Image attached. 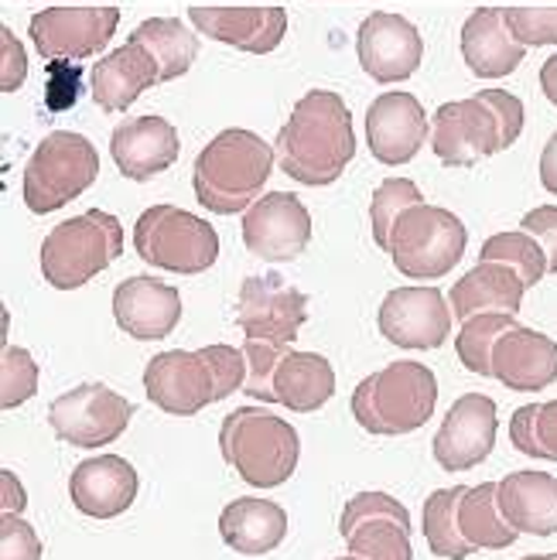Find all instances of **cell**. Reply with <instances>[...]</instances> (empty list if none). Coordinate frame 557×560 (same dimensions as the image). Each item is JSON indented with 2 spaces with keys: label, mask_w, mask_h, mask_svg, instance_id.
<instances>
[{
  "label": "cell",
  "mask_w": 557,
  "mask_h": 560,
  "mask_svg": "<svg viewBox=\"0 0 557 560\" xmlns=\"http://www.w3.org/2000/svg\"><path fill=\"white\" fill-rule=\"evenodd\" d=\"M356 55L363 72L390 86V82H404L417 72L425 59V42L417 35V27L390 11H373L363 24H359L356 35Z\"/></svg>",
  "instance_id": "9a60e30c"
},
{
  "label": "cell",
  "mask_w": 557,
  "mask_h": 560,
  "mask_svg": "<svg viewBox=\"0 0 557 560\" xmlns=\"http://www.w3.org/2000/svg\"><path fill=\"white\" fill-rule=\"evenodd\" d=\"M557 553H537V557H523V560H554Z\"/></svg>",
  "instance_id": "f907efd6"
},
{
  "label": "cell",
  "mask_w": 557,
  "mask_h": 560,
  "mask_svg": "<svg viewBox=\"0 0 557 560\" xmlns=\"http://www.w3.org/2000/svg\"><path fill=\"white\" fill-rule=\"evenodd\" d=\"M120 8H45L27 24L35 48L48 62H82L100 55L117 35Z\"/></svg>",
  "instance_id": "8fae6325"
},
{
  "label": "cell",
  "mask_w": 557,
  "mask_h": 560,
  "mask_svg": "<svg viewBox=\"0 0 557 560\" xmlns=\"http://www.w3.org/2000/svg\"><path fill=\"white\" fill-rule=\"evenodd\" d=\"M465 246L468 230L455 212L417 202L397 215L394 230H390L386 254L410 280H441L459 267Z\"/></svg>",
  "instance_id": "52a82bcc"
},
{
  "label": "cell",
  "mask_w": 557,
  "mask_h": 560,
  "mask_svg": "<svg viewBox=\"0 0 557 560\" xmlns=\"http://www.w3.org/2000/svg\"><path fill=\"white\" fill-rule=\"evenodd\" d=\"M523 233L541 240L547 249V273H557V206H537L534 212L523 215Z\"/></svg>",
  "instance_id": "7bdbcfd3"
},
{
  "label": "cell",
  "mask_w": 557,
  "mask_h": 560,
  "mask_svg": "<svg viewBox=\"0 0 557 560\" xmlns=\"http://www.w3.org/2000/svg\"><path fill=\"white\" fill-rule=\"evenodd\" d=\"M507 32L523 45H557V8H499Z\"/></svg>",
  "instance_id": "ab89813d"
},
{
  "label": "cell",
  "mask_w": 557,
  "mask_h": 560,
  "mask_svg": "<svg viewBox=\"0 0 557 560\" xmlns=\"http://www.w3.org/2000/svg\"><path fill=\"white\" fill-rule=\"evenodd\" d=\"M199 352L209 359V366L216 373V404L227 400L230 394H236V389H243V383H246V355H243V349L206 346Z\"/></svg>",
  "instance_id": "60d3db41"
},
{
  "label": "cell",
  "mask_w": 557,
  "mask_h": 560,
  "mask_svg": "<svg viewBox=\"0 0 557 560\" xmlns=\"http://www.w3.org/2000/svg\"><path fill=\"white\" fill-rule=\"evenodd\" d=\"M141 489L137 468L120 455H96L79 462L69 475V499L82 516L117 520L127 513Z\"/></svg>",
  "instance_id": "ffe728a7"
},
{
  "label": "cell",
  "mask_w": 557,
  "mask_h": 560,
  "mask_svg": "<svg viewBox=\"0 0 557 560\" xmlns=\"http://www.w3.org/2000/svg\"><path fill=\"white\" fill-rule=\"evenodd\" d=\"M291 346H274V342H260V339H246L243 342V355H246V383L243 394L254 397L260 404H274V373L277 362L288 355Z\"/></svg>",
  "instance_id": "74e56055"
},
{
  "label": "cell",
  "mask_w": 557,
  "mask_h": 560,
  "mask_svg": "<svg viewBox=\"0 0 557 560\" xmlns=\"http://www.w3.org/2000/svg\"><path fill=\"white\" fill-rule=\"evenodd\" d=\"M109 154H114L120 175L130 182H151L154 175L169 172L182 154L178 130L164 117H137L124 120L109 133Z\"/></svg>",
  "instance_id": "44dd1931"
},
{
  "label": "cell",
  "mask_w": 557,
  "mask_h": 560,
  "mask_svg": "<svg viewBox=\"0 0 557 560\" xmlns=\"http://www.w3.org/2000/svg\"><path fill=\"white\" fill-rule=\"evenodd\" d=\"M554 560H557V557H554Z\"/></svg>",
  "instance_id": "db71d44e"
},
{
  "label": "cell",
  "mask_w": 557,
  "mask_h": 560,
  "mask_svg": "<svg viewBox=\"0 0 557 560\" xmlns=\"http://www.w3.org/2000/svg\"><path fill=\"white\" fill-rule=\"evenodd\" d=\"M428 140V114L410 93H383L367 109V144L386 167L407 164Z\"/></svg>",
  "instance_id": "ac0fdd59"
},
{
  "label": "cell",
  "mask_w": 557,
  "mask_h": 560,
  "mask_svg": "<svg viewBox=\"0 0 557 560\" xmlns=\"http://www.w3.org/2000/svg\"><path fill=\"white\" fill-rule=\"evenodd\" d=\"M510 328H517L513 315L503 312H489V315H476L462 322V331L455 335V352L459 362L476 376H492V349L499 342V335H507Z\"/></svg>",
  "instance_id": "d6a6232c"
},
{
  "label": "cell",
  "mask_w": 557,
  "mask_h": 560,
  "mask_svg": "<svg viewBox=\"0 0 557 560\" xmlns=\"http://www.w3.org/2000/svg\"><path fill=\"white\" fill-rule=\"evenodd\" d=\"M134 417V404L106 383H82L69 394L55 397L48 407V424L55 438L72 447L114 444Z\"/></svg>",
  "instance_id": "30bf717a"
},
{
  "label": "cell",
  "mask_w": 557,
  "mask_h": 560,
  "mask_svg": "<svg viewBox=\"0 0 557 560\" xmlns=\"http://www.w3.org/2000/svg\"><path fill=\"white\" fill-rule=\"evenodd\" d=\"M541 90L557 106V55H550V59L541 66Z\"/></svg>",
  "instance_id": "681fc988"
},
{
  "label": "cell",
  "mask_w": 557,
  "mask_h": 560,
  "mask_svg": "<svg viewBox=\"0 0 557 560\" xmlns=\"http://www.w3.org/2000/svg\"><path fill=\"white\" fill-rule=\"evenodd\" d=\"M452 318L438 288H397L380 304V335L401 349H438L449 342Z\"/></svg>",
  "instance_id": "5bb4252c"
},
{
  "label": "cell",
  "mask_w": 557,
  "mask_h": 560,
  "mask_svg": "<svg viewBox=\"0 0 557 560\" xmlns=\"http://www.w3.org/2000/svg\"><path fill=\"white\" fill-rule=\"evenodd\" d=\"M130 42L144 45L154 55V62L161 69V82L185 75L195 62V55H199V38H195L178 18H151L144 24H137Z\"/></svg>",
  "instance_id": "4dcf8cb0"
},
{
  "label": "cell",
  "mask_w": 557,
  "mask_h": 560,
  "mask_svg": "<svg viewBox=\"0 0 557 560\" xmlns=\"http://www.w3.org/2000/svg\"><path fill=\"white\" fill-rule=\"evenodd\" d=\"M499 431L496 400L486 394H465L452 404L449 417L441 420L434 434V462L444 471H465L476 468L492 455Z\"/></svg>",
  "instance_id": "e0dca14e"
},
{
  "label": "cell",
  "mask_w": 557,
  "mask_h": 560,
  "mask_svg": "<svg viewBox=\"0 0 557 560\" xmlns=\"http://www.w3.org/2000/svg\"><path fill=\"white\" fill-rule=\"evenodd\" d=\"M526 48L507 32L503 11L479 8L462 24V59L479 79H503L517 72Z\"/></svg>",
  "instance_id": "4316f807"
},
{
  "label": "cell",
  "mask_w": 557,
  "mask_h": 560,
  "mask_svg": "<svg viewBox=\"0 0 557 560\" xmlns=\"http://www.w3.org/2000/svg\"><path fill=\"white\" fill-rule=\"evenodd\" d=\"M468 486H455V489H438L425 499V523L421 534L428 540V550L434 557H449V560H465L468 553H476L462 534L459 526V502L465 495Z\"/></svg>",
  "instance_id": "1f68e13d"
},
{
  "label": "cell",
  "mask_w": 557,
  "mask_h": 560,
  "mask_svg": "<svg viewBox=\"0 0 557 560\" xmlns=\"http://www.w3.org/2000/svg\"><path fill=\"white\" fill-rule=\"evenodd\" d=\"M90 82H93V100L103 114H124L144 90L158 86L161 69L144 45L127 38V45L103 55V59L93 66Z\"/></svg>",
  "instance_id": "cb8c5ba5"
},
{
  "label": "cell",
  "mask_w": 557,
  "mask_h": 560,
  "mask_svg": "<svg viewBox=\"0 0 557 560\" xmlns=\"http://www.w3.org/2000/svg\"><path fill=\"white\" fill-rule=\"evenodd\" d=\"M349 553L363 560H414L410 529L397 520H367L346 537Z\"/></svg>",
  "instance_id": "e575fe53"
},
{
  "label": "cell",
  "mask_w": 557,
  "mask_h": 560,
  "mask_svg": "<svg viewBox=\"0 0 557 560\" xmlns=\"http://www.w3.org/2000/svg\"><path fill=\"white\" fill-rule=\"evenodd\" d=\"M534 413H537V404H526L510 417V441L526 458L534 455Z\"/></svg>",
  "instance_id": "bcb514c9"
},
{
  "label": "cell",
  "mask_w": 557,
  "mask_h": 560,
  "mask_svg": "<svg viewBox=\"0 0 557 560\" xmlns=\"http://www.w3.org/2000/svg\"><path fill=\"white\" fill-rule=\"evenodd\" d=\"M312 240V215L291 191H267L243 215V243L267 264H291Z\"/></svg>",
  "instance_id": "4fadbf2b"
},
{
  "label": "cell",
  "mask_w": 557,
  "mask_h": 560,
  "mask_svg": "<svg viewBox=\"0 0 557 560\" xmlns=\"http://www.w3.org/2000/svg\"><path fill=\"white\" fill-rule=\"evenodd\" d=\"M336 560H363V557H356V553H349V557H336Z\"/></svg>",
  "instance_id": "816d5d0a"
},
{
  "label": "cell",
  "mask_w": 557,
  "mask_h": 560,
  "mask_svg": "<svg viewBox=\"0 0 557 560\" xmlns=\"http://www.w3.org/2000/svg\"><path fill=\"white\" fill-rule=\"evenodd\" d=\"M144 394L172 417H192L216 404V373L202 352H161L144 370Z\"/></svg>",
  "instance_id": "2e32d148"
},
{
  "label": "cell",
  "mask_w": 557,
  "mask_h": 560,
  "mask_svg": "<svg viewBox=\"0 0 557 560\" xmlns=\"http://www.w3.org/2000/svg\"><path fill=\"white\" fill-rule=\"evenodd\" d=\"M0 560H42V540L18 513L0 516Z\"/></svg>",
  "instance_id": "b9f144b4"
},
{
  "label": "cell",
  "mask_w": 557,
  "mask_h": 560,
  "mask_svg": "<svg viewBox=\"0 0 557 560\" xmlns=\"http://www.w3.org/2000/svg\"><path fill=\"white\" fill-rule=\"evenodd\" d=\"M114 318L120 331H127L137 342L169 339L182 322V294L178 288L154 280L148 273H137L114 291Z\"/></svg>",
  "instance_id": "d6986e66"
},
{
  "label": "cell",
  "mask_w": 557,
  "mask_h": 560,
  "mask_svg": "<svg viewBox=\"0 0 557 560\" xmlns=\"http://www.w3.org/2000/svg\"><path fill=\"white\" fill-rule=\"evenodd\" d=\"M134 249L144 264L172 273H202L219 257V236L206 219L178 206H151L134 226Z\"/></svg>",
  "instance_id": "9c48e42d"
},
{
  "label": "cell",
  "mask_w": 557,
  "mask_h": 560,
  "mask_svg": "<svg viewBox=\"0 0 557 560\" xmlns=\"http://www.w3.org/2000/svg\"><path fill=\"white\" fill-rule=\"evenodd\" d=\"M188 21L199 27V35L250 55L274 51L288 35L285 8H188Z\"/></svg>",
  "instance_id": "603a6c76"
},
{
  "label": "cell",
  "mask_w": 557,
  "mask_h": 560,
  "mask_svg": "<svg viewBox=\"0 0 557 560\" xmlns=\"http://www.w3.org/2000/svg\"><path fill=\"white\" fill-rule=\"evenodd\" d=\"M492 376L513 394H537L557 383V342L537 328H510L492 349Z\"/></svg>",
  "instance_id": "7402d4cb"
},
{
  "label": "cell",
  "mask_w": 557,
  "mask_h": 560,
  "mask_svg": "<svg viewBox=\"0 0 557 560\" xmlns=\"http://www.w3.org/2000/svg\"><path fill=\"white\" fill-rule=\"evenodd\" d=\"M438 404V376L425 362H390L352 389L356 424L376 438L414 434L428 424Z\"/></svg>",
  "instance_id": "277c9868"
},
{
  "label": "cell",
  "mask_w": 557,
  "mask_h": 560,
  "mask_svg": "<svg viewBox=\"0 0 557 560\" xmlns=\"http://www.w3.org/2000/svg\"><path fill=\"white\" fill-rule=\"evenodd\" d=\"M479 260H496V264H510L526 288H537L541 280L547 277V249L541 246L537 236L531 233H496L483 243Z\"/></svg>",
  "instance_id": "836d02e7"
},
{
  "label": "cell",
  "mask_w": 557,
  "mask_h": 560,
  "mask_svg": "<svg viewBox=\"0 0 557 560\" xmlns=\"http://www.w3.org/2000/svg\"><path fill=\"white\" fill-rule=\"evenodd\" d=\"M274 154L288 178L309 188L339 182L356 154V133L346 100L328 90L304 93L294 103L281 133H277Z\"/></svg>",
  "instance_id": "6da1fadb"
},
{
  "label": "cell",
  "mask_w": 557,
  "mask_h": 560,
  "mask_svg": "<svg viewBox=\"0 0 557 560\" xmlns=\"http://www.w3.org/2000/svg\"><path fill=\"white\" fill-rule=\"evenodd\" d=\"M219 452L246 486L277 489L298 468L301 438L285 417H274L264 407H236L222 417Z\"/></svg>",
  "instance_id": "5b68a950"
},
{
  "label": "cell",
  "mask_w": 557,
  "mask_h": 560,
  "mask_svg": "<svg viewBox=\"0 0 557 560\" xmlns=\"http://www.w3.org/2000/svg\"><path fill=\"white\" fill-rule=\"evenodd\" d=\"M537 462H557V400L537 404L534 413V455Z\"/></svg>",
  "instance_id": "ee69618b"
},
{
  "label": "cell",
  "mask_w": 557,
  "mask_h": 560,
  "mask_svg": "<svg viewBox=\"0 0 557 560\" xmlns=\"http://www.w3.org/2000/svg\"><path fill=\"white\" fill-rule=\"evenodd\" d=\"M0 35H4V79H0V86H4V93H14L24 82L27 59H24V48L14 42L11 27H0Z\"/></svg>",
  "instance_id": "f6af8a7d"
},
{
  "label": "cell",
  "mask_w": 557,
  "mask_h": 560,
  "mask_svg": "<svg viewBox=\"0 0 557 560\" xmlns=\"http://www.w3.org/2000/svg\"><path fill=\"white\" fill-rule=\"evenodd\" d=\"M425 202L421 188H417L410 178H386L380 182V188L373 191V206H370V219H373V243L380 249H386L390 243V230H394L397 215L407 209V206H417Z\"/></svg>",
  "instance_id": "d590c367"
},
{
  "label": "cell",
  "mask_w": 557,
  "mask_h": 560,
  "mask_svg": "<svg viewBox=\"0 0 557 560\" xmlns=\"http://www.w3.org/2000/svg\"><path fill=\"white\" fill-rule=\"evenodd\" d=\"M541 185L557 195V130L550 133V140L544 144V154H541Z\"/></svg>",
  "instance_id": "7dc6e473"
},
{
  "label": "cell",
  "mask_w": 557,
  "mask_h": 560,
  "mask_svg": "<svg viewBox=\"0 0 557 560\" xmlns=\"http://www.w3.org/2000/svg\"><path fill=\"white\" fill-rule=\"evenodd\" d=\"M274 148L254 130H222L202 148L192 167V188L199 206L216 215L246 212L260 199L274 172Z\"/></svg>",
  "instance_id": "3957f363"
},
{
  "label": "cell",
  "mask_w": 557,
  "mask_h": 560,
  "mask_svg": "<svg viewBox=\"0 0 557 560\" xmlns=\"http://www.w3.org/2000/svg\"><path fill=\"white\" fill-rule=\"evenodd\" d=\"M496 502L517 534L554 537L557 534V475L510 471L496 482Z\"/></svg>",
  "instance_id": "d4e9b609"
},
{
  "label": "cell",
  "mask_w": 557,
  "mask_h": 560,
  "mask_svg": "<svg viewBox=\"0 0 557 560\" xmlns=\"http://www.w3.org/2000/svg\"><path fill=\"white\" fill-rule=\"evenodd\" d=\"M336 394V370L318 352H294L277 362L274 373V404L288 407L291 413H315Z\"/></svg>",
  "instance_id": "f1b7e54d"
},
{
  "label": "cell",
  "mask_w": 557,
  "mask_h": 560,
  "mask_svg": "<svg viewBox=\"0 0 557 560\" xmlns=\"http://www.w3.org/2000/svg\"><path fill=\"white\" fill-rule=\"evenodd\" d=\"M523 294H526V284L510 264L479 260L462 280H455L449 304H452L455 322H468V318L489 315V312L517 315L523 304Z\"/></svg>",
  "instance_id": "484cf974"
},
{
  "label": "cell",
  "mask_w": 557,
  "mask_h": 560,
  "mask_svg": "<svg viewBox=\"0 0 557 560\" xmlns=\"http://www.w3.org/2000/svg\"><path fill=\"white\" fill-rule=\"evenodd\" d=\"M219 537L230 550L243 557L270 553L288 537V513L270 499H254V495L233 499L219 513Z\"/></svg>",
  "instance_id": "83f0119b"
},
{
  "label": "cell",
  "mask_w": 557,
  "mask_h": 560,
  "mask_svg": "<svg viewBox=\"0 0 557 560\" xmlns=\"http://www.w3.org/2000/svg\"><path fill=\"white\" fill-rule=\"evenodd\" d=\"M304 322H309V294L291 288L285 277H246L240 284L236 325L246 339L291 346Z\"/></svg>",
  "instance_id": "7c38bea8"
},
{
  "label": "cell",
  "mask_w": 557,
  "mask_h": 560,
  "mask_svg": "<svg viewBox=\"0 0 557 560\" xmlns=\"http://www.w3.org/2000/svg\"><path fill=\"white\" fill-rule=\"evenodd\" d=\"M24 489L14 486V471L4 468V513H21L24 510Z\"/></svg>",
  "instance_id": "c3c4849f"
},
{
  "label": "cell",
  "mask_w": 557,
  "mask_h": 560,
  "mask_svg": "<svg viewBox=\"0 0 557 560\" xmlns=\"http://www.w3.org/2000/svg\"><path fill=\"white\" fill-rule=\"evenodd\" d=\"M124 254V226L117 215L90 209L59 222L42 243V273L55 291L90 284Z\"/></svg>",
  "instance_id": "8992f818"
},
{
  "label": "cell",
  "mask_w": 557,
  "mask_h": 560,
  "mask_svg": "<svg viewBox=\"0 0 557 560\" xmlns=\"http://www.w3.org/2000/svg\"><path fill=\"white\" fill-rule=\"evenodd\" d=\"M523 103L507 90H479L468 100L441 103L431 120V151L449 167H472L517 144Z\"/></svg>",
  "instance_id": "7a4b0ae2"
},
{
  "label": "cell",
  "mask_w": 557,
  "mask_h": 560,
  "mask_svg": "<svg viewBox=\"0 0 557 560\" xmlns=\"http://www.w3.org/2000/svg\"><path fill=\"white\" fill-rule=\"evenodd\" d=\"M459 526L476 550H510L517 544V529L503 520L496 502V482L468 486L459 502Z\"/></svg>",
  "instance_id": "f546056e"
},
{
  "label": "cell",
  "mask_w": 557,
  "mask_h": 560,
  "mask_svg": "<svg viewBox=\"0 0 557 560\" xmlns=\"http://www.w3.org/2000/svg\"><path fill=\"white\" fill-rule=\"evenodd\" d=\"M93 4H100V0H93ZM103 4H109V0H103Z\"/></svg>",
  "instance_id": "f5cc1de1"
},
{
  "label": "cell",
  "mask_w": 557,
  "mask_h": 560,
  "mask_svg": "<svg viewBox=\"0 0 557 560\" xmlns=\"http://www.w3.org/2000/svg\"><path fill=\"white\" fill-rule=\"evenodd\" d=\"M367 520H397L410 529V513L407 506H401V499L386 495V492H359L346 502V510L339 516V534L349 537L359 523Z\"/></svg>",
  "instance_id": "f35d334b"
},
{
  "label": "cell",
  "mask_w": 557,
  "mask_h": 560,
  "mask_svg": "<svg viewBox=\"0 0 557 560\" xmlns=\"http://www.w3.org/2000/svg\"><path fill=\"white\" fill-rule=\"evenodd\" d=\"M100 178V154L82 133L55 130L24 164V206L48 215L79 199Z\"/></svg>",
  "instance_id": "ba28073f"
},
{
  "label": "cell",
  "mask_w": 557,
  "mask_h": 560,
  "mask_svg": "<svg viewBox=\"0 0 557 560\" xmlns=\"http://www.w3.org/2000/svg\"><path fill=\"white\" fill-rule=\"evenodd\" d=\"M0 389H4V394H0L4 410H14L38 394V362L32 359V352L18 349V346L4 349V362H0Z\"/></svg>",
  "instance_id": "8d00e7d4"
}]
</instances>
